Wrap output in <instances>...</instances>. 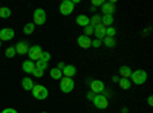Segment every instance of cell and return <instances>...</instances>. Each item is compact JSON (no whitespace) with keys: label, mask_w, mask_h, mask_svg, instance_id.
<instances>
[{"label":"cell","mask_w":153,"mask_h":113,"mask_svg":"<svg viewBox=\"0 0 153 113\" xmlns=\"http://www.w3.org/2000/svg\"><path fill=\"white\" fill-rule=\"evenodd\" d=\"M31 92H32L34 98L38 99V101H43V99H46V98L49 96V90L46 89L43 84H34V87H32Z\"/></svg>","instance_id":"6da1fadb"},{"label":"cell","mask_w":153,"mask_h":113,"mask_svg":"<svg viewBox=\"0 0 153 113\" xmlns=\"http://www.w3.org/2000/svg\"><path fill=\"white\" fill-rule=\"evenodd\" d=\"M130 83L136 84V86H141L147 81V72L143 70V69H138V70H133L132 75H130Z\"/></svg>","instance_id":"7a4b0ae2"},{"label":"cell","mask_w":153,"mask_h":113,"mask_svg":"<svg viewBox=\"0 0 153 113\" xmlns=\"http://www.w3.org/2000/svg\"><path fill=\"white\" fill-rule=\"evenodd\" d=\"M60 89L63 93H71L74 89H75V83L72 78H66V77H63L60 80Z\"/></svg>","instance_id":"3957f363"},{"label":"cell","mask_w":153,"mask_h":113,"mask_svg":"<svg viewBox=\"0 0 153 113\" xmlns=\"http://www.w3.org/2000/svg\"><path fill=\"white\" fill-rule=\"evenodd\" d=\"M42 54H43V49H42V46H38V44L29 46V49H28V57H29V60L34 61V63L40 60Z\"/></svg>","instance_id":"277c9868"},{"label":"cell","mask_w":153,"mask_h":113,"mask_svg":"<svg viewBox=\"0 0 153 113\" xmlns=\"http://www.w3.org/2000/svg\"><path fill=\"white\" fill-rule=\"evenodd\" d=\"M74 2L72 0H63V2L60 3V12H61V16H71L72 12H74Z\"/></svg>","instance_id":"5b68a950"},{"label":"cell","mask_w":153,"mask_h":113,"mask_svg":"<svg viewBox=\"0 0 153 113\" xmlns=\"http://www.w3.org/2000/svg\"><path fill=\"white\" fill-rule=\"evenodd\" d=\"M49 60H51V54L43 51V54H42L40 60L35 61V69H40V70H43V72H45V70H46V67H48V64H49Z\"/></svg>","instance_id":"8992f818"},{"label":"cell","mask_w":153,"mask_h":113,"mask_svg":"<svg viewBox=\"0 0 153 113\" xmlns=\"http://www.w3.org/2000/svg\"><path fill=\"white\" fill-rule=\"evenodd\" d=\"M94 106L97 107V109H100V110H104V109H107V106H109V99H107V96H104V95H95V98H94Z\"/></svg>","instance_id":"52a82bcc"},{"label":"cell","mask_w":153,"mask_h":113,"mask_svg":"<svg viewBox=\"0 0 153 113\" xmlns=\"http://www.w3.org/2000/svg\"><path fill=\"white\" fill-rule=\"evenodd\" d=\"M34 24H45L46 23V11L42 9V8H38L34 11Z\"/></svg>","instance_id":"ba28073f"},{"label":"cell","mask_w":153,"mask_h":113,"mask_svg":"<svg viewBox=\"0 0 153 113\" xmlns=\"http://www.w3.org/2000/svg\"><path fill=\"white\" fill-rule=\"evenodd\" d=\"M91 92H94L95 95H101V92H104V83L101 80H94L91 83Z\"/></svg>","instance_id":"9c48e42d"},{"label":"cell","mask_w":153,"mask_h":113,"mask_svg":"<svg viewBox=\"0 0 153 113\" xmlns=\"http://www.w3.org/2000/svg\"><path fill=\"white\" fill-rule=\"evenodd\" d=\"M12 38H14V29H11V28L0 29V41H9Z\"/></svg>","instance_id":"30bf717a"},{"label":"cell","mask_w":153,"mask_h":113,"mask_svg":"<svg viewBox=\"0 0 153 113\" xmlns=\"http://www.w3.org/2000/svg\"><path fill=\"white\" fill-rule=\"evenodd\" d=\"M101 11H103V16H113L115 12V2L110 0V2H104L101 5Z\"/></svg>","instance_id":"8fae6325"},{"label":"cell","mask_w":153,"mask_h":113,"mask_svg":"<svg viewBox=\"0 0 153 113\" xmlns=\"http://www.w3.org/2000/svg\"><path fill=\"white\" fill-rule=\"evenodd\" d=\"M76 44H78L80 47H83V49H89L92 46V40H91V37L80 35L78 38H76Z\"/></svg>","instance_id":"7c38bea8"},{"label":"cell","mask_w":153,"mask_h":113,"mask_svg":"<svg viewBox=\"0 0 153 113\" xmlns=\"http://www.w3.org/2000/svg\"><path fill=\"white\" fill-rule=\"evenodd\" d=\"M61 73H63V77H66V78H74L76 75V67L74 64H66L65 67H63Z\"/></svg>","instance_id":"4fadbf2b"},{"label":"cell","mask_w":153,"mask_h":113,"mask_svg":"<svg viewBox=\"0 0 153 113\" xmlns=\"http://www.w3.org/2000/svg\"><path fill=\"white\" fill-rule=\"evenodd\" d=\"M94 34H95L97 40H103L106 37V26L104 24H97V26L94 28Z\"/></svg>","instance_id":"5bb4252c"},{"label":"cell","mask_w":153,"mask_h":113,"mask_svg":"<svg viewBox=\"0 0 153 113\" xmlns=\"http://www.w3.org/2000/svg\"><path fill=\"white\" fill-rule=\"evenodd\" d=\"M22 69H23L25 73H34V70H35V63L31 61V60L23 61V63H22Z\"/></svg>","instance_id":"9a60e30c"},{"label":"cell","mask_w":153,"mask_h":113,"mask_svg":"<svg viewBox=\"0 0 153 113\" xmlns=\"http://www.w3.org/2000/svg\"><path fill=\"white\" fill-rule=\"evenodd\" d=\"M14 47H16V54H20V55L28 54V49H29V46H28L26 41H20V43H17V46H14Z\"/></svg>","instance_id":"2e32d148"},{"label":"cell","mask_w":153,"mask_h":113,"mask_svg":"<svg viewBox=\"0 0 153 113\" xmlns=\"http://www.w3.org/2000/svg\"><path fill=\"white\" fill-rule=\"evenodd\" d=\"M75 21H76V24H78V26H81V28L89 26V17H87V16H84V14L78 16V17L75 18Z\"/></svg>","instance_id":"e0dca14e"},{"label":"cell","mask_w":153,"mask_h":113,"mask_svg":"<svg viewBox=\"0 0 153 113\" xmlns=\"http://www.w3.org/2000/svg\"><path fill=\"white\" fill-rule=\"evenodd\" d=\"M22 87L25 90H32V87H34V81L29 78V77H25L22 80Z\"/></svg>","instance_id":"ac0fdd59"},{"label":"cell","mask_w":153,"mask_h":113,"mask_svg":"<svg viewBox=\"0 0 153 113\" xmlns=\"http://www.w3.org/2000/svg\"><path fill=\"white\" fill-rule=\"evenodd\" d=\"M120 75H121V78H130L132 69H130L129 66H121V67H120Z\"/></svg>","instance_id":"d6986e66"},{"label":"cell","mask_w":153,"mask_h":113,"mask_svg":"<svg viewBox=\"0 0 153 113\" xmlns=\"http://www.w3.org/2000/svg\"><path fill=\"white\" fill-rule=\"evenodd\" d=\"M89 24L92 28H95L97 24H101V16L100 14H94L92 17H89Z\"/></svg>","instance_id":"ffe728a7"},{"label":"cell","mask_w":153,"mask_h":113,"mask_svg":"<svg viewBox=\"0 0 153 113\" xmlns=\"http://www.w3.org/2000/svg\"><path fill=\"white\" fill-rule=\"evenodd\" d=\"M118 83H120V87H121L123 90H129L130 87H132V83H130L129 78H121Z\"/></svg>","instance_id":"44dd1931"},{"label":"cell","mask_w":153,"mask_h":113,"mask_svg":"<svg viewBox=\"0 0 153 113\" xmlns=\"http://www.w3.org/2000/svg\"><path fill=\"white\" fill-rule=\"evenodd\" d=\"M101 24L109 28L110 24H113V16H101Z\"/></svg>","instance_id":"7402d4cb"},{"label":"cell","mask_w":153,"mask_h":113,"mask_svg":"<svg viewBox=\"0 0 153 113\" xmlns=\"http://www.w3.org/2000/svg\"><path fill=\"white\" fill-rule=\"evenodd\" d=\"M101 43H104V46L106 47H115L117 46V41H115V38H110V37H104L103 40H101Z\"/></svg>","instance_id":"603a6c76"},{"label":"cell","mask_w":153,"mask_h":113,"mask_svg":"<svg viewBox=\"0 0 153 113\" xmlns=\"http://www.w3.org/2000/svg\"><path fill=\"white\" fill-rule=\"evenodd\" d=\"M51 78H52V80H61V78H63L61 70H60V69H57V67L51 69Z\"/></svg>","instance_id":"cb8c5ba5"},{"label":"cell","mask_w":153,"mask_h":113,"mask_svg":"<svg viewBox=\"0 0 153 113\" xmlns=\"http://www.w3.org/2000/svg\"><path fill=\"white\" fill-rule=\"evenodd\" d=\"M34 29H35L34 23H26V24H25V28H23V32L26 35H31V34H34Z\"/></svg>","instance_id":"d4e9b609"},{"label":"cell","mask_w":153,"mask_h":113,"mask_svg":"<svg viewBox=\"0 0 153 113\" xmlns=\"http://www.w3.org/2000/svg\"><path fill=\"white\" fill-rule=\"evenodd\" d=\"M8 17H11V9L0 6V18H8Z\"/></svg>","instance_id":"484cf974"},{"label":"cell","mask_w":153,"mask_h":113,"mask_svg":"<svg viewBox=\"0 0 153 113\" xmlns=\"http://www.w3.org/2000/svg\"><path fill=\"white\" fill-rule=\"evenodd\" d=\"M16 55V47L14 46H9L6 51H5V57H8V58H12Z\"/></svg>","instance_id":"4316f807"},{"label":"cell","mask_w":153,"mask_h":113,"mask_svg":"<svg viewBox=\"0 0 153 113\" xmlns=\"http://www.w3.org/2000/svg\"><path fill=\"white\" fill-rule=\"evenodd\" d=\"M115 34H117V29L113 26H109L106 28V37H110V38H115Z\"/></svg>","instance_id":"83f0119b"},{"label":"cell","mask_w":153,"mask_h":113,"mask_svg":"<svg viewBox=\"0 0 153 113\" xmlns=\"http://www.w3.org/2000/svg\"><path fill=\"white\" fill-rule=\"evenodd\" d=\"M84 35H86V37H91V35H94V28L91 26V24L84 28Z\"/></svg>","instance_id":"f1b7e54d"},{"label":"cell","mask_w":153,"mask_h":113,"mask_svg":"<svg viewBox=\"0 0 153 113\" xmlns=\"http://www.w3.org/2000/svg\"><path fill=\"white\" fill-rule=\"evenodd\" d=\"M34 77H37V78H42V77H43V70H40V69H35V70H34Z\"/></svg>","instance_id":"f546056e"},{"label":"cell","mask_w":153,"mask_h":113,"mask_svg":"<svg viewBox=\"0 0 153 113\" xmlns=\"http://www.w3.org/2000/svg\"><path fill=\"white\" fill-rule=\"evenodd\" d=\"M103 3H104L103 0H92V6H94V8H97V6H101Z\"/></svg>","instance_id":"4dcf8cb0"},{"label":"cell","mask_w":153,"mask_h":113,"mask_svg":"<svg viewBox=\"0 0 153 113\" xmlns=\"http://www.w3.org/2000/svg\"><path fill=\"white\" fill-rule=\"evenodd\" d=\"M101 44H103V43H101V40H97V38L92 40V46H94V47H100Z\"/></svg>","instance_id":"1f68e13d"},{"label":"cell","mask_w":153,"mask_h":113,"mask_svg":"<svg viewBox=\"0 0 153 113\" xmlns=\"http://www.w3.org/2000/svg\"><path fill=\"white\" fill-rule=\"evenodd\" d=\"M2 113H17V110L16 109H5V110H2Z\"/></svg>","instance_id":"d6a6232c"},{"label":"cell","mask_w":153,"mask_h":113,"mask_svg":"<svg viewBox=\"0 0 153 113\" xmlns=\"http://www.w3.org/2000/svg\"><path fill=\"white\" fill-rule=\"evenodd\" d=\"M94 98H95V93L94 92H89L87 93V99H89V101H94Z\"/></svg>","instance_id":"836d02e7"},{"label":"cell","mask_w":153,"mask_h":113,"mask_svg":"<svg viewBox=\"0 0 153 113\" xmlns=\"http://www.w3.org/2000/svg\"><path fill=\"white\" fill-rule=\"evenodd\" d=\"M147 104H149V106H150V107H152V106H153V96H152V95H150V96H149V98H147Z\"/></svg>","instance_id":"e575fe53"},{"label":"cell","mask_w":153,"mask_h":113,"mask_svg":"<svg viewBox=\"0 0 153 113\" xmlns=\"http://www.w3.org/2000/svg\"><path fill=\"white\" fill-rule=\"evenodd\" d=\"M66 64H65V63H63V61H60L58 63V66H57V69H60V70H63V67H65Z\"/></svg>","instance_id":"d590c367"},{"label":"cell","mask_w":153,"mask_h":113,"mask_svg":"<svg viewBox=\"0 0 153 113\" xmlns=\"http://www.w3.org/2000/svg\"><path fill=\"white\" fill-rule=\"evenodd\" d=\"M112 81H113V83H118V81H120V77H117V75H115V77H112Z\"/></svg>","instance_id":"8d00e7d4"},{"label":"cell","mask_w":153,"mask_h":113,"mask_svg":"<svg viewBox=\"0 0 153 113\" xmlns=\"http://www.w3.org/2000/svg\"><path fill=\"white\" fill-rule=\"evenodd\" d=\"M0 46H2V41H0Z\"/></svg>","instance_id":"74e56055"},{"label":"cell","mask_w":153,"mask_h":113,"mask_svg":"<svg viewBox=\"0 0 153 113\" xmlns=\"http://www.w3.org/2000/svg\"><path fill=\"white\" fill-rule=\"evenodd\" d=\"M42 113H46V112H42Z\"/></svg>","instance_id":"f35d334b"}]
</instances>
